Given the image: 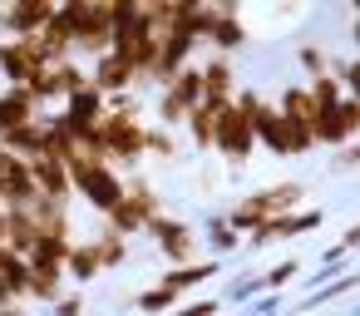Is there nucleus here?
Wrapping results in <instances>:
<instances>
[{
    "mask_svg": "<svg viewBox=\"0 0 360 316\" xmlns=\"http://www.w3.org/2000/svg\"><path fill=\"white\" fill-rule=\"evenodd\" d=\"M60 15L70 20V40H75V60L89 55H109L114 40V20H109V0H60Z\"/></svg>",
    "mask_w": 360,
    "mask_h": 316,
    "instance_id": "1",
    "label": "nucleus"
},
{
    "mask_svg": "<svg viewBox=\"0 0 360 316\" xmlns=\"http://www.w3.org/2000/svg\"><path fill=\"white\" fill-rule=\"evenodd\" d=\"M143 129H148V119H143V114H109V109H104V119L94 124V134H99V148H104L109 168H119L124 178L143 163Z\"/></svg>",
    "mask_w": 360,
    "mask_h": 316,
    "instance_id": "2",
    "label": "nucleus"
},
{
    "mask_svg": "<svg viewBox=\"0 0 360 316\" xmlns=\"http://www.w3.org/2000/svg\"><path fill=\"white\" fill-rule=\"evenodd\" d=\"M65 168H70V198H79L84 208H94L99 217L124 198V173H119V168L89 163V158H79V153H75Z\"/></svg>",
    "mask_w": 360,
    "mask_h": 316,
    "instance_id": "3",
    "label": "nucleus"
},
{
    "mask_svg": "<svg viewBox=\"0 0 360 316\" xmlns=\"http://www.w3.org/2000/svg\"><path fill=\"white\" fill-rule=\"evenodd\" d=\"M143 237H153V247L163 252L168 267H188V262H198V227L183 222V217H173V213H158V217L143 227Z\"/></svg>",
    "mask_w": 360,
    "mask_h": 316,
    "instance_id": "4",
    "label": "nucleus"
},
{
    "mask_svg": "<svg viewBox=\"0 0 360 316\" xmlns=\"http://www.w3.org/2000/svg\"><path fill=\"white\" fill-rule=\"evenodd\" d=\"M311 139H316V148H345V144H355L360 139V104H355V94H345L330 114H316L311 119Z\"/></svg>",
    "mask_w": 360,
    "mask_h": 316,
    "instance_id": "5",
    "label": "nucleus"
},
{
    "mask_svg": "<svg viewBox=\"0 0 360 316\" xmlns=\"http://www.w3.org/2000/svg\"><path fill=\"white\" fill-rule=\"evenodd\" d=\"M212 153L217 158H227L232 168H242L252 153H257V139H252V124H247V114H237L232 104L217 114V129H212Z\"/></svg>",
    "mask_w": 360,
    "mask_h": 316,
    "instance_id": "6",
    "label": "nucleus"
},
{
    "mask_svg": "<svg viewBox=\"0 0 360 316\" xmlns=\"http://www.w3.org/2000/svg\"><path fill=\"white\" fill-rule=\"evenodd\" d=\"M60 0H11V6H0V40H30L50 25Z\"/></svg>",
    "mask_w": 360,
    "mask_h": 316,
    "instance_id": "7",
    "label": "nucleus"
},
{
    "mask_svg": "<svg viewBox=\"0 0 360 316\" xmlns=\"http://www.w3.org/2000/svg\"><path fill=\"white\" fill-rule=\"evenodd\" d=\"M40 70H45V55H40L35 35L30 40H0V80H6V89H25Z\"/></svg>",
    "mask_w": 360,
    "mask_h": 316,
    "instance_id": "8",
    "label": "nucleus"
},
{
    "mask_svg": "<svg viewBox=\"0 0 360 316\" xmlns=\"http://www.w3.org/2000/svg\"><path fill=\"white\" fill-rule=\"evenodd\" d=\"M247 40H252V30H247V20H242V11L232 6V0H217V20H212V30H207L202 45H212V55L232 60L237 50H247Z\"/></svg>",
    "mask_w": 360,
    "mask_h": 316,
    "instance_id": "9",
    "label": "nucleus"
},
{
    "mask_svg": "<svg viewBox=\"0 0 360 316\" xmlns=\"http://www.w3.org/2000/svg\"><path fill=\"white\" fill-rule=\"evenodd\" d=\"M321 222H326V213H321V208H296V213H281V217H271V222H262V227L252 232V247H266V242H286V237L316 232Z\"/></svg>",
    "mask_w": 360,
    "mask_h": 316,
    "instance_id": "10",
    "label": "nucleus"
},
{
    "mask_svg": "<svg viewBox=\"0 0 360 316\" xmlns=\"http://www.w3.org/2000/svg\"><path fill=\"white\" fill-rule=\"evenodd\" d=\"M84 70H89V84H94L104 99H119V94H129V89L139 84V80H134V70H129L119 55H99V60H89Z\"/></svg>",
    "mask_w": 360,
    "mask_h": 316,
    "instance_id": "11",
    "label": "nucleus"
},
{
    "mask_svg": "<svg viewBox=\"0 0 360 316\" xmlns=\"http://www.w3.org/2000/svg\"><path fill=\"white\" fill-rule=\"evenodd\" d=\"M198 75H202V104H232V94H237V70H232V60H222V55H212L207 65H198Z\"/></svg>",
    "mask_w": 360,
    "mask_h": 316,
    "instance_id": "12",
    "label": "nucleus"
},
{
    "mask_svg": "<svg viewBox=\"0 0 360 316\" xmlns=\"http://www.w3.org/2000/svg\"><path fill=\"white\" fill-rule=\"evenodd\" d=\"M217 272H222V262H217V257H198V262H188V267H168V272L158 277V286H163L168 296H178V301H183V291H193V286L212 282Z\"/></svg>",
    "mask_w": 360,
    "mask_h": 316,
    "instance_id": "13",
    "label": "nucleus"
},
{
    "mask_svg": "<svg viewBox=\"0 0 360 316\" xmlns=\"http://www.w3.org/2000/svg\"><path fill=\"white\" fill-rule=\"evenodd\" d=\"M104 109H109V99H104L94 84H84V89H75V94L65 99V109H60V114H65L75 129H94V124L104 119Z\"/></svg>",
    "mask_w": 360,
    "mask_h": 316,
    "instance_id": "14",
    "label": "nucleus"
},
{
    "mask_svg": "<svg viewBox=\"0 0 360 316\" xmlns=\"http://www.w3.org/2000/svg\"><path fill=\"white\" fill-rule=\"evenodd\" d=\"M30 178H35V193H40V198L75 203V198H70V168H65L60 158H30Z\"/></svg>",
    "mask_w": 360,
    "mask_h": 316,
    "instance_id": "15",
    "label": "nucleus"
},
{
    "mask_svg": "<svg viewBox=\"0 0 360 316\" xmlns=\"http://www.w3.org/2000/svg\"><path fill=\"white\" fill-rule=\"evenodd\" d=\"M94 277H104V267H99V252H94V237H75V247H70V257H65V282H75V286H89Z\"/></svg>",
    "mask_w": 360,
    "mask_h": 316,
    "instance_id": "16",
    "label": "nucleus"
},
{
    "mask_svg": "<svg viewBox=\"0 0 360 316\" xmlns=\"http://www.w3.org/2000/svg\"><path fill=\"white\" fill-rule=\"evenodd\" d=\"M60 296H65V267H50V262H30L25 301H45V306H55Z\"/></svg>",
    "mask_w": 360,
    "mask_h": 316,
    "instance_id": "17",
    "label": "nucleus"
},
{
    "mask_svg": "<svg viewBox=\"0 0 360 316\" xmlns=\"http://www.w3.org/2000/svg\"><path fill=\"white\" fill-rule=\"evenodd\" d=\"M30 119H40V104L30 99V89H0V134Z\"/></svg>",
    "mask_w": 360,
    "mask_h": 316,
    "instance_id": "18",
    "label": "nucleus"
},
{
    "mask_svg": "<svg viewBox=\"0 0 360 316\" xmlns=\"http://www.w3.org/2000/svg\"><path fill=\"white\" fill-rule=\"evenodd\" d=\"M227 109V104H222ZM217 104H198L188 119H183V129H188V144L198 148V153H207L212 148V129H217V114H222Z\"/></svg>",
    "mask_w": 360,
    "mask_h": 316,
    "instance_id": "19",
    "label": "nucleus"
},
{
    "mask_svg": "<svg viewBox=\"0 0 360 316\" xmlns=\"http://www.w3.org/2000/svg\"><path fill=\"white\" fill-rule=\"evenodd\" d=\"M262 193V203L271 208V217H281V213H296L301 203H306V183H296V178H286V183H271V188H257Z\"/></svg>",
    "mask_w": 360,
    "mask_h": 316,
    "instance_id": "20",
    "label": "nucleus"
},
{
    "mask_svg": "<svg viewBox=\"0 0 360 316\" xmlns=\"http://www.w3.org/2000/svg\"><path fill=\"white\" fill-rule=\"evenodd\" d=\"M168 94H173V99H178V104H183L188 114H193V109L202 104V75H198V60H193L188 70H178V75L168 80Z\"/></svg>",
    "mask_w": 360,
    "mask_h": 316,
    "instance_id": "21",
    "label": "nucleus"
},
{
    "mask_svg": "<svg viewBox=\"0 0 360 316\" xmlns=\"http://www.w3.org/2000/svg\"><path fill=\"white\" fill-rule=\"evenodd\" d=\"M237 247H242V237L232 232V222H227L222 213H212V217H207V257H217V262H222V257H227V252H237Z\"/></svg>",
    "mask_w": 360,
    "mask_h": 316,
    "instance_id": "22",
    "label": "nucleus"
},
{
    "mask_svg": "<svg viewBox=\"0 0 360 316\" xmlns=\"http://www.w3.org/2000/svg\"><path fill=\"white\" fill-rule=\"evenodd\" d=\"M94 252H99V267H104V272H114V267L129 262V242H124L119 232H109V227L94 232Z\"/></svg>",
    "mask_w": 360,
    "mask_h": 316,
    "instance_id": "23",
    "label": "nucleus"
},
{
    "mask_svg": "<svg viewBox=\"0 0 360 316\" xmlns=\"http://www.w3.org/2000/svg\"><path fill=\"white\" fill-rule=\"evenodd\" d=\"M143 158H158V163H173V158H178V139H173L168 129H158V124H148V129H143Z\"/></svg>",
    "mask_w": 360,
    "mask_h": 316,
    "instance_id": "24",
    "label": "nucleus"
},
{
    "mask_svg": "<svg viewBox=\"0 0 360 316\" xmlns=\"http://www.w3.org/2000/svg\"><path fill=\"white\" fill-rule=\"evenodd\" d=\"M296 277H301V257H286V262H276V267L262 272V286H266V291H286Z\"/></svg>",
    "mask_w": 360,
    "mask_h": 316,
    "instance_id": "25",
    "label": "nucleus"
},
{
    "mask_svg": "<svg viewBox=\"0 0 360 316\" xmlns=\"http://www.w3.org/2000/svg\"><path fill=\"white\" fill-rule=\"evenodd\" d=\"M134 306H139L143 316H168V311L178 306V296H168V291H163V286L153 282L148 291H139V296H134Z\"/></svg>",
    "mask_w": 360,
    "mask_h": 316,
    "instance_id": "26",
    "label": "nucleus"
},
{
    "mask_svg": "<svg viewBox=\"0 0 360 316\" xmlns=\"http://www.w3.org/2000/svg\"><path fill=\"white\" fill-rule=\"evenodd\" d=\"M55 80H60V89H65V99H70L75 89L89 84V70H84V60H60V65H55Z\"/></svg>",
    "mask_w": 360,
    "mask_h": 316,
    "instance_id": "27",
    "label": "nucleus"
},
{
    "mask_svg": "<svg viewBox=\"0 0 360 316\" xmlns=\"http://www.w3.org/2000/svg\"><path fill=\"white\" fill-rule=\"evenodd\" d=\"M296 65L306 70V80H316V75H326V65H330V50H321L316 40H306V45L296 50Z\"/></svg>",
    "mask_w": 360,
    "mask_h": 316,
    "instance_id": "28",
    "label": "nucleus"
},
{
    "mask_svg": "<svg viewBox=\"0 0 360 316\" xmlns=\"http://www.w3.org/2000/svg\"><path fill=\"white\" fill-rule=\"evenodd\" d=\"M345 291H350V277L340 272V277H335L330 286H321V291H311V296H306V301L296 306V316H306V311H316V306H326V301H335V296H345Z\"/></svg>",
    "mask_w": 360,
    "mask_h": 316,
    "instance_id": "29",
    "label": "nucleus"
},
{
    "mask_svg": "<svg viewBox=\"0 0 360 316\" xmlns=\"http://www.w3.org/2000/svg\"><path fill=\"white\" fill-rule=\"evenodd\" d=\"M350 247H355V227H345V232H340V242L321 252V277H326V272H335V267L350 257Z\"/></svg>",
    "mask_w": 360,
    "mask_h": 316,
    "instance_id": "30",
    "label": "nucleus"
},
{
    "mask_svg": "<svg viewBox=\"0 0 360 316\" xmlns=\"http://www.w3.org/2000/svg\"><path fill=\"white\" fill-rule=\"evenodd\" d=\"M217 311H222V301H217V296H207V301H178L168 316H217Z\"/></svg>",
    "mask_w": 360,
    "mask_h": 316,
    "instance_id": "31",
    "label": "nucleus"
},
{
    "mask_svg": "<svg viewBox=\"0 0 360 316\" xmlns=\"http://www.w3.org/2000/svg\"><path fill=\"white\" fill-rule=\"evenodd\" d=\"M50 316H84V296H79V291H65V296L50 306Z\"/></svg>",
    "mask_w": 360,
    "mask_h": 316,
    "instance_id": "32",
    "label": "nucleus"
},
{
    "mask_svg": "<svg viewBox=\"0 0 360 316\" xmlns=\"http://www.w3.org/2000/svg\"><path fill=\"white\" fill-rule=\"evenodd\" d=\"M252 296H266L262 277H247V282H237V286H232V301H252Z\"/></svg>",
    "mask_w": 360,
    "mask_h": 316,
    "instance_id": "33",
    "label": "nucleus"
},
{
    "mask_svg": "<svg viewBox=\"0 0 360 316\" xmlns=\"http://www.w3.org/2000/svg\"><path fill=\"white\" fill-rule=\"evenodd\" d=\"M355 158H360V153H355V144H345V148H335V163H330V168H335V173H350V168H355Z\"/></svg>",
    "mask_w": 360,
    "mask_h": 316,
    "instance_id": "34",
    "label": "nucleus"
},
{
    "mask_svg": "<svg viewBox=\"0 0 360 316\" xmlns=\"http://www.w3.org/2000/svg\"><path fill=\"white\" fill-rule=\"evenodd\" d=\"M276 306H281V291H266V296L257 301V316H276Z\"/></svg>",
    "mask_w": 360,
    "mask_h": 316,
    "instance_id": "35",
    "label": "nucleus"
},
{
    "mask_svg": "<svg viewBox=\"0 0 360 316\" xmlns=\"http://www.w3.org/2000/svg\"><path fill=\"white\" fill-rule=\"evenodd\" d=\"M0 316H30L25 301H0Z\"/></svg>",
    "mask_w": 360,
    "mask_h": 316,
    "instance_id": "36",
    "label": "nucleus"
},
{
    "mask_svg": "<svg viewBox=\"0 0 360 316\" xmlns=\"http://www.w3.org/2000/svg\"><path fill=\"white\" fill-rule=\"evenodd\" d=\"M0 247H6V208H0Z\"/></svg>",
    "mask_w": 360,
    "mask_h": 316,
    "instance_id": "37",
    "label": "nucleus"
},
{
    "mask_svg": "<svg viewBox=\"0 0 360 316\" xmlns=\"http://www.w3.org/2000/svg\"><path fill=\"white\" fill-rule=\"evenodd\" d=\"M0 163H6V148H0Z\"/></svg>",
    "mask_w": 360,
    "mask_h": 316,
    "instance_id": "38",
    "label": "nucleus"
},
{
    "mask_svg": "<svg viewBox=\"0 0 360 316\" xmlns=\"http://www.w3.org/2000/svg\"><path fill=\"white\" fill-rule=\"evenodd\" d=\"M84 316H89V311H84Z\"/></svg>",
    "mask_w": 360,
    "mask_h": 316,
    "instance_id": "39",
    "label": "nucleus"
}]
</instances>
